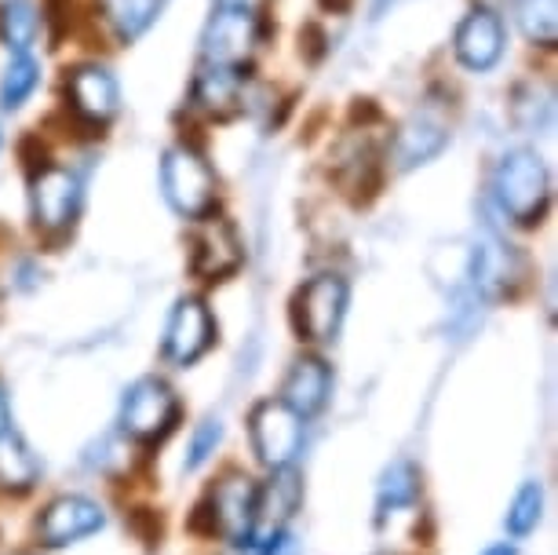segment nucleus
Masks as SVG:
<instances>
[{
    "mask_svg": "<svg viewBox=\"0 0 558 555\" xmlns=\"http://www.w3.org/2000/svg\"><path fill=\"white\" fill-rule=\"evenodd\" d=\"M40 85V67L34 62V56H15L8 62L4 77H0V107L4 110H19L23 102L34 96V88Z\"/></svg>",
    "mask_w": 558,
    "mask_h": 555,
    "instance_id": "23",
    "label": "nucleus"
},
{
    "mask_svg": "<svg viewBox=\"0 0 558 555\" xmlns=\"http://www.w3.org/2000/svg\"><path fill=\"white\" fill-rule=\"evenodd\" d=\"M343 311H347V281L336 275H322L300 289L296 329L307 340H332L340 333Z\"/></svg>",
    "mask_w": 558,
    "mask_h": 555,
    "instance_id": "7",
    "label": "nucleus"
},
{
    "mask_svg": "<svg viewBox=\"0 0 558 555\" xmlns=\"http://www.w3.org/2000/svg\"><path fill=\"white\" fill-rule=\"evenodd\" d=\"M420 494V475L416 468L409 464V460H398V464H391L384 471L380 479V497H376V519H387L395 516V511L409 508Z\"/></svg>",
    "mask_w": 558,
    "mask_h": 555,
    "instance_id": "20",
    "label": "nucleus"
},
{
    "mask_svg": "<svg viewBox=\"0 0 558 555\" xmlns=\"http://www.w3.org/2000/svg\"><path fill=\"white\" fill-rule=\"evenodd\" d=\"M259 45V15L219 8L202 34V56L216 67H245L252 48Z\"/></svg>",
    "mask_w": 558,
    "mask_h": 555,
    "instance_id": "6",
    "label": "nucleus"
},
{
    "mask_svg": "<svg viewBox=\"0 0 558 555\" xmlns=\"http://www.w3.org/2000/svg\"><path fill=\"white\" fill-rule=\"evenodd\" d=\"M191 267L197 278H227L241 267V238L227 219H208L194 238V256Z\"/></svg>",
    "mask_w": 558,
    "mask_h": 555,
    "instance_id": "13",
    "label": "nucleus"
},
{
    "mask_svg": "<svg viewBox=\"0 0 558 555\" xmlns=\"http://www.w3.org/2000/svg\"><path fill=\"white\" fill-rule=\"evenodd\" d=\"M12 432V406H8V391L4 384H0V438Z\"/></svg>",
    "mask_w": 558,
    "mask_h": 555,
    "instance_id": "30",
    "label": "nucleus"
},
{
    "mask_svg": "<svg viewBox=\"0 0 558 555\" xmlns=\"http://www.w3.org/2000/svg\"><path fill=\"white\" fill-rule=\"evenodd\" d=\"M213 340H216V322L205 303L194 297L179 300L165 329V343H161L165 359L172 365H191L213 348Z\"/></svg>",
    "mask_w": 558,
    "mask_h": 555,
    "instance_id": "9",
    "label": "nucleus"
},
{
    "mask_svg": "<svg viewBox=\"0 0 558 555\" xmlns=\"http://www.w3.org/2000/svg\"><path fill=\"white\" fill-rule=\"evenodd\" d=\"M493 197L500 213L519 227H530L544 216L547 197H551V180H547L544 161L533 150H511L500 157L493 172Z\"/></svg>",
    "mask_w": 558,
    "mask_h": 555,
    "instance_id": "1",
    "label": "nucleus"
},
{
    "mask_svg": "<svg viewBox=\"0 0 558 555\" xmlns=\"http://www.w3.org/2000/svg\"><path fill=\"white\" fill-rule=\"evenodd\" d=\"M519 26L533 45H558V0H519Z\"/></svg>",
    "mask_w": 558,
    "mask_h": 555,
    "instance_id": "24",
    "label": "nucleus"
},
{
    "mask_svg": "<svg viewBox=\"0 0 558 555\" xmlns=\"http://www.w3.org/2000/svg\"><path fill=\"white\" fill-rule=\"evenodd\" d=\"M241 92H245V70L241 67H216L202 62L194 77V102L216 118H227L241 107Z\"/></svg>",
    "mask_w": 558,
    "mask_h": 555,
    "instance_id": "16",
    "label": "nucleus"
},
{
    "mask_svg": "<svg viewBox=\"0 0 558 555\" xmlns=\"http://www.w3.org/2000/svg\"><path fill=\"white\" fill-rule=\"evenodd\" d=\"M336 180L347 186V194H368L376 186V154L368 143L347 146L340 154V165H336Z\"/></svg>",
    "mask_w": 558,
    "mask_h": 555,
    "instance_id": "22",
    "label": "nucleus"
},
{
    "mask_svg": "<svg viewBox=\"0 0 558 555\" xmlns=\"http://www.w3.org/2000/svg\"><path fill=\"white\" fill-rule=\"evenodd\" d=\"M161 191L186 219H202L216 205V176L194 146H172L161 161Z\"/></svg>",
    "mask_w": 558,
    "mask_h": 555,
    "instance_id": "2",
    "label": "nucleus"
},
{
    "mask_svg": "<svg viewBox=\"0 0 558 555\" xmlns=\"http://www.w3.org/2000/svg\"><path fill=\"white\" fill-rule=\"evenodd\" d=\"M300 475L292 468H274V479L263 490H256V527H252V541L274 538L289 522V516L300 505Z\"/></svg>",
    "mask_w": 558,
    "mask_h": 555,
    "instance_id": "15",
    "label": "nucleus"
},
{
    "mask_svg": "<svg viewBox=\"0 0 558 555\" xmlns=\"http://www.w3.org/2000/svg\"><path fill=\"white\" fill-rule=\"evenodd\" d=\"M263 555H300V544H296V538H292L289 530H278L274 538H267V548H263Z\"/></svg>",
    "mask_w": 558,
    "mask_h": 555,
    "instance_id": "28",
    "label": "nucleus"
},
{
    "mask_svg": "<svg viewBox=\"0 0 558 555\" xmlns=\"http://www.w3.org/2000/svg\"><path fill=\"white\" fill-rule=\"evenodd\" d=\"M318 4L325 8V12H336V15H343L347 8H351V0H318Z\"/></svg>",
    "mask_w": 558,
    "mask_h": 555,
    "instance_id": "31",
    "label": "nucleus"
},
{
    "mask_svg": "<svg viewBox=\"0 0 558 555\" xmlns=\"http://www.w3.org/2000/svg\"><path fill=\"white\" fill-rule=\"evenodd\" d=\"M175 417H179L175 391L165 381H157V376H143V381H135L129 391H124L121 427L132 438H140V443H154V438L168 435Z\"/></svg>",
    "mask_w": 558,
    "mask_h": 555,
    "instance_id": "3",
    "label": "nucleus"
},
{
    "mask_svg": "<svg viewBox=\"0 0 558 555\" xmlns=\"http://www.w3.org/2000/svg\"><path fill=\"white\" fill-rule=\"evenodd\" d=\"M29 213H34L37 230L45 234H62L73 227L81 213V180L70 169H40L29 183Z\"/></svg>",
    "mask_w": 558,
    "mask_h": 555,
    "instance_id": "5",
    "label": "nucleus"
},
{
    "mask_svg": "<svg viewBox=\"0 0 558 555\" xmlns=\"http://www.w3.org/2000/svg\"><path fill=\"white\" fill-rule=\"evenodd\" d=\"M541 508H544L541 483H525L519 494H514L511 508H508V530L514 533V538H525V533L541 522Z\"/></svg>",
    "mask_w": 558,
    "mask_h": 555,
    "instance_id": "26",
    "label": "nucleus"
},
{
    "mask_svg": "<svg viewBox=\"0 0 558 555\" xmlns=\"http://www.w3.org/2000/svg\"><path fill=\"white\" fill-rule=\"evenodd\" d=\"M446 143H449L446 124L438 118H430V113H416V118H409L402 129L395 132L391 161L402 172H409V169H416V165H427L430 157H438L446 150Z\"/></svg>",
    "mask_w": 558,
    "mask_h": 555,
    "instance_id": "14",
    "label": "nucleus"
},
{
    "mask_svg": "<svg viewBox=\"0 0 558 555\" xmlns=\"http://www.w3.org/2000/svg\"><path fill=\"white\" fill-rule=\"evenodd\" d=\"M37 457L15 432L0 438V490H29L37 483Z\"/></svg>",
    "mask_w": 558,
    "mask_h": 555,
    "instance_id": "19",
    "label": "nucleus"
},
{
    "mask_svg": "<svg viewBox=\"0 0 558 555\" xmlns=\"http://www.w3.org/2000/svg\"><path fill=\"white\" fill-rule=\"evenodd\" d=\"M66 96H70V107L73 113L84 121V124H107L113 113H118V102H121V92H118V81L107 67L99 62H84L66 77Z\"/></svg>",
    "mask_w": 558,
    "mask_h": 555,
    "instance_id": "11",
    "label": "nucleus"
},
{
    "mask_svg": "<svg viewBox=\"0 0 558 555\" xmlns=\"http://www.w3.org/2000/svg\"><path fill=\"white\" fill-rule=\"evenodd\" d=\"M452 51L468 70L486 73L504 56V23L500 15H493L489 8H471L460 19L457 37H452Z\"/></svg>",
    "mask_w": 558,
    "mask_h": 555,
    "instance_id": "12",
    "label": "nucleus"
},
{
    "mask_svg": "<svg viewBox=\"0 0 558 555\" xmlns=\"http://www.w3.org/2000/svg\"><path fill=\"white\" fill-rule=\"evenodd\" d=\"M252 446L267 468H289L303 446V417L281 399H267L252 410Z\"/></svg>",
    "mask_w": 558,
    "mask_h": 555,
    "instance_id": "4",
    "label": "nucleus"
},
{
    "mask_svg": "<svg viewBox=\"0 0 558 555\" xmlns=\"http://www.w3.org/2000/svg\"><path fill=\"white\" fill-rule=\"evenodd\" d=\"M208 508H213V527L223 533L227 541L252 544V527H256V486L248 475L230 471L208 494Z\"/></svg>",
    "mask_w": 558,
    "mask_h": 555,
    "instance_id": "8",
    "label": "nucleus"
},
{
    "mask_svg": "<svg viewBox=\"0 0 558 555\" xmlns=\"http://www.w3.org/2000/svg\"><path fill=\"white\" fill-rule=\"evenodd\" d=\"M482 555H519L511 548V544H497V548H489V552H482Z\"/></svg>",
    "mask_w": 558,
    "mask_h": 555,
    "instance_id": "32",
    "label": "nucleus"
},
{
    "mask_svg": "<svg viewBox=\"0 0 558 555\" xmlns=\"http://www.w3.org/2000/svg\"><path fill=\"white\" fill-rule=\"evenodd\" d=\"M219 8H234V12H248V15H259L267 8V0H216Z\"/></svg>",
    "mask_w": 558,
    "mask_h": 555,
    "instance_id": "29",
    "label": "nucleus"
},
{
    "mask_svg": "<svg viewBox=\"0 0 558 555\" xmlns=\"http://www.w3.org/2000/svg\"><path fill=\"white\" fill-rule=\"evenodd\" d=\"M40 15L34 0H0V40L8 45V51L26 56L29 45L37 40Z\"/></svg>",
    "mask_w": 558,
    "mask_h": 555,
    "instance_id": "18",
    "label": "nucleus"
},
{
    "mask_svg": "<svg viewBox=\"0 0 558 555\" xmlns=\"http://www.w3.org/2000/svg\"><path fill=\"white\" fill-rule=\"evenodd\" d=\"M329 387H332L329 365L307 354V359H300L289 370L286 387H281V395H286V399H281V402L292 406L300 417H314L325 402H329Z\"/></svg>",
    "mask_w": 558,
    "mask_h": 555,
    "instance_id": "17",
    "label": "nucleus"
},
{
    "mask_svg": "<svg viewBox=\"0 0 558 555\" xmlns=\"http://www.w3.org/2000/svg\"><path fill=\"white\" fill-rule=\"evenodd\" d=\"M102 527H107L102 505H96L92 497L70 494L48 505L45 519H40V541H45L48 548H66L73 541H84V538H92V533H99Z\"/></svg>",
    "mask_w": 558,
    "mask_h": 555,
    "instance_id": "10",
    "label": "nucleus"
},
{
    "mask_svg": "<svg viewBox=\"0 0 558 555\" xmlns=\"http://www.w3.org/2000/svg\"><path fill=\"white\" fill-rule=\"evenodd\" d=\"M99 8L113 34L121 40H135L161 12V0H99Z\"/></svg>",
    "mask_w": 558,
    "mask_h": 555,
    "instance_id": "21",
    "label": "nucleus"
},
{
    "mask_svg": "<svg viewBox=\"0 0 558 555\" xmlns=\"http://www.w3.org/2000/svg\"><path fill=\"white\" fill-rule=\"evenodd\" d=\"M511 113H514V124L525 132H536L544 129L547 118H551V92L544 85H522L514 88V102H511Z\"/></svg>",
    "mask_w": 558,
    "mask_h": 555,
    "instance_id": "25",
    "label": "nucleus"
},
{
    "mask_svg": "<svg viewBox=\"0 0 558 555\" xmlns=\"http://www.w3.org/2000/svg\"><path fill=\"white\" fill-rule=\"evenodd\" d=\"M219 438H223V424H219V421H205L202 427H197L194 438H191V449H186V471L202 468L205 460L216 454Z\"/></svg>",
    "mask_w": 558,
    "mask_h": 555,
    "instance_id": "27",
    "label": "nucleus"
}]
</instances>
